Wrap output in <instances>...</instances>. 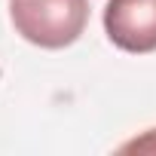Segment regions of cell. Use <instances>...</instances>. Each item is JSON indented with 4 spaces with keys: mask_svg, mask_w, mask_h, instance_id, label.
Segmentation results:
<instances>
[{
    "mask_svg": "<svg viewBox=\"0 0 156 156\" xmlns=\"http://www.w3.org/2000/svg\"><path fill=\"white\" fill-rule=\"evenodd\" d=\"M9 19L28 43L64 49L86 31L89 0H9Z\"/></svg>",
    "mask_w": 156,
    "mask_h": 156,
    "instance_id": "6da1fadb",
    "label": "cell"
},
{
    "mask_svg": "<svg viewBox=\"0 0 156 156\" xmlns=\"http://www.w3.org/2000/svg\"><path fill=\"white\" fill-rule=\"evenodd\" d=\"M104 31L122 52H156V0H107Z\"/></svg>",
    "mask_w": 156,
    "mask_h": 156,
    "instance_id": "7a4b0ae2",
    "label": "cell"
},
{
    "mask_svg": "<svg viewBox=\"0 0 156 156\" xmlns=\"http://www.w3.org/2000/svg\"><path fill=\"white\" fill-rule=\"evenodd\" d=\"M122 150H156V129H150V135H147V138H141V141H132V144H126Z\"/></svg>",
    "mask_w": 156,
    "mask_h": 156,
    "instance_id": "3957f363",
    "label": "cell"
}]
</instances>
